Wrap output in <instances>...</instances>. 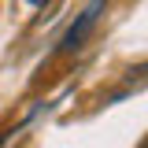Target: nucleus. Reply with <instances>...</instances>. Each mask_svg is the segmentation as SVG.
<instances>
[{
  "instance_id": "obj_3",
  "label": "nucleus",
  "mask_w": 148,
  "mask_h": 148,
  "mask_svg": "<svg viewBox=\"0 0 148 148\" xmlns=\"http://www.w3.org/2000/svg\"><path fill=\"white\" fill-rule=\"evenodd\" d=\"M141 148H148V137H145V141H141Z\"/></svg>"
},
{
  "instance_id": "obj_4",
  "label": "nucleus",
  "mask_w": 148,
  "mask_h": 148,
  "mask_svg": "<svg viewBox=\"0 0 148 148\" xmlns=\"http://www.w3.org/2000/svg\"><path fill=\"white\" fill-rule=\"evenodd\" d=\"M34 4H41V0H34Z\"/></svg>"
},
{
  "instance_id": "obj_1",
  "label": "nucleus",
  "mask_w": 148,
  "mask_h": 148,
  "mask_svg": "<svg viewBox=\"0 0 148 148\" xmlns=\"http://www.w3.org/2000/svg\"><path fill=\"white\" fill-rule=\"evenodd\" d=\"M100 4H104V0H92L89 8L82 11V18L71 26V34H67V41H63V48H78V45H82V37L89 34V30H92V22H96V11H100Z\"/></svg>"
},
{
  "instance_id": "obj_2",
  "label": "nucleus",
  "mask_w": 148,
  "mask_h": 148,
  "mask_svg": "<svg viewBox=\"0 0 148 148\" xmlns=\"http://www.w3.org/2000/svg\"><path fill=\"white\" fill-rule=\"evenodd\" d=\"M4 141H8V133H0V148H4Z\"/></svg>"
}]
</instances>
